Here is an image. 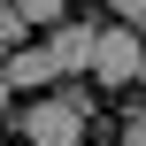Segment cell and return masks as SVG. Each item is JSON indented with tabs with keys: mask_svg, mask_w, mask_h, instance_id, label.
I'll use <instances>...</instances> for the list:
<instances>
[{
	"mask_svg": "<svg viewBox=\"0 0 146 146\" xmlns=\"http://www.w3.org/2000/svg\"><path fill=\"white\" fill-rule=\"evenodd\" d=\"M0 146H8V139H0Z\"/></svg>",
	"mask_w": 146,
	"mask_h": 146,
	"instance_id": "cell-9",
	"label": "cell"
},
{
	"mask_svg": "<svg viewBox=\"0 0 146 146\" xmlns=\"http://www.w3.org/2000/svg\"><path fill=\"white\" fill-rule=\"evenodd\" d=\"M85 77H100V85H131V77H146V31H131V23L100 31V46H92V69H85Z\"/></svg>",
	"mask_w": 146,
	"mask_h": 146,
	"instance_id": "cell-2",
	"label": "cell"
},
{
	"mask_svg": "<svg viewBox=\"0 0 146 146\" xmlns=\"http://www.w3.org/2000/svg\"><path fill=\"white\" fill-rule=\"evenodd\" d=\"M108 8H115V15L131 23V31H146V0H108Z\"/></svg>",
	"mask_w": 146,
	"mask_h": 146,
	"instance_id": "cell-6",
	"label": "cell"
},
{
	"mask_svg": "<svg viewBox=\"0 0 146 146\" xmlns=\"http://www.w3.org/2000/svg\"><path fill=\"white\" fill-rule=\"evenodd\" d=\"M123 146H146V115H123Z\"/></svg>",
	"mask_w": 146,
	"mask_h": 146,
	"instance_id": "cell-7",
	"label": "cell"
},
{
	"mask_svg": "<svg viewBox=\"0 0 146 146\" xmlns=\"http://www.w3.org/2000/svg\"><path fill=\"white\" fill-rule=\"evenodd\" d=\"M8 92H15V77H8V69H0V108H8Z\"/></svg>",
	"mask_w": 146,
	"mask_h": 146,
	"instance_id": "cell-8",
	"label": "cell"
},
{
	"mask_svg": "<svg viewBox=\"0 0 146 146\" xmlns=\"http://www.w3.org/2000/svg\"><path fill=\"white\" fill-rule=\"evenodd\" d=\"M85 123H92V100H85V92H54V100L23 108V139L31 146H77Z\"/></svg>",
	"mask_w": 146,
	"mask_h": 146,
	"instance_id": "cell-1",
	"label": "cell"
},
{
	"mask_svg": "<svg viewBox=\"0 0 146 146\" xmlns=\"http://www.w3.org/2000/svg\"><path fill=\"white\" fill-rule=\"evenodd\" d=\"M0 69L15 77V92H31V85H46V77H62V62H54L46 46H15V54H8Z\"/></svg>",
	"mask_w": 146,
	"mask_h": 146,
	"instance_id": "cell-4",
	"label": "cell"
},
{
	"mask_svg": "<svg viewBox=\"0 0 146 146\" xmlns=\"http://www.w3.org/2000/svg\"><path fill=\"white\" fill-rule=\"evenodd\" d=\"M92 46H100V23H69V15H62L54 38H46V54L62 62V77H85V69H92Z\"/></svg>",
	"mask_w": 146,
	"mask_h": 146,
	"instance_id": "cell-3",
	"label": "cell"
},
{
	"mask_svg": "<svg viewBox=\"0 0 146 146\" xmlns=\"http://www.w3.org/2000/svg\"><path fill=\"white\" fill-rule=\"evenodd\" d=\"M15 15H23V23H62L69 0H15Z\"/></svg>",
	"mask_w": 146,
	"mask_h": 146,
	"instance_id": "cell-5",
	"label": "cell"
}]
</instances>
